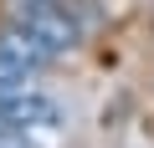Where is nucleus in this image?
I'll return each mask as SVG.
<instances>
[{"label": "nucleus", "mask_w": 154, "mask_h": 148, "mask_svg": "<svg viewBox=\"0 0 154 148\" xmlns=\"http://www.w3.org/2000/svg\"><path fill=\"white\" fill-rule=\"evenodd\" d=\"M5 16H11V21H21L26 31H36L57 56H62V51H72L77 41H82V31H88L72 10H62L57 0H5Z\"/></svg>", "instance_id": "obj_1"}, {"label": "nucleus", "mask_w": 154, "mask_h": 148, "mask_svg": "<svg viewBox=\"0 0 154 148\" xmlns=\"http://www.w3.org/2000/svg\"><path fill=\"white\" fill-rule=\"evenodd\" d=\"M0 51H5L11 61H21L26 71H41V66H51V46L36 36V31H26L21 21H5V26H0Z\"/></svg>", "instance_id": "obj_2"}, {"label": "nucleus", "mask_w": 154, "mask_h": 148, "mask_svg": "<svg viewBox=\"0 0 154 148\" xmlns=\"http://www.w3.org/2000/svg\"><path fill=\"white\" fill-rule=\"evenodd\" d=\"M26 77H31V71H26L21 61H11L5 51H0V97H5V92H21V87H31Z\"/></svg>", "instance_id": "obj_3"}, {"label": "nucleus", "mask_w": 154, "mask_h": 148, "mask_svg": "<svg viewBox=\"0 0 154 148\" xmlns=\"http://www.w3.org/2000/svg\"><path fill=\"white\" fill-rule=\"evenodd\" d=\"M57 5H62V10H72L82 26H98V10H93V0H57Z\"/></svg>", "instance_id": "obj_4"}, {"label": "nucleus", "mask_w": 154, "mask_h": 148, "mask_svg": "<svg viewBox=\"0 0 154 148\" xmlns=\"http://www.w3.org/2000/svg\"><path fill=\"white\" fill-rule=\"evenodd\" d=\"M0 148H36L26 133H0Z\"/></svg>", "instance_id": "obj_5"}]
</instances>
